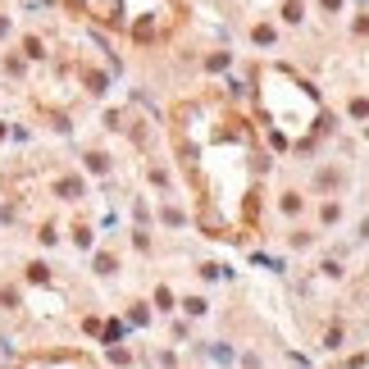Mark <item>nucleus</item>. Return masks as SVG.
Returning a JSON list of instances; mask_svg holds the SVG:
<instances>
[{
    "instance_id": "obj_5",
    "label": "nucleus",
    "mask_w": 369,
    "mask_h": 369,
    "mask_svg": "<svg viewBox=\"0 0 369 369\" xmlns=\"http://www.w3.org/2000/svg\"><path fill=\"white\" fill-rule=\"evenodd\" d=\"M333 369H369V346H365V351H356V356H346V360H338Z\"/></svg>"
},
{
    "instance_id": "obj_2",
    "label": "nucleus",
    "mask_w": 369,
    "mask_h": 369,
    "mask_svg": "<svg viewBox=\"0 0 369 369\" xmlns=\"http://www.w3.org/2000/svg\"><path fill=\"white\" fill-rule=\"evenodd\" d=\"M255 105H260V119L265 128L274 133V142L283 150H297V146H310L314 133H319V96L310 92L306 82L297 78L283 64H265L255 78Z\"/></svg>"
},
{
    "instance_id": "obj_3",
    "label": "nucleus",
    "mask_w": 369,
    "mask_h": 369,
    "mask_svg": "<svg viewBox=\"0 0 369 369\" xmlns=\"http://www.w3.org/2000/svg\"><path fill=\"white\" fill-rule=\"evenodd\" d=\"M64 5L128 46H160L187 23V0H64Z\"/></svg>"
},
{
    "instance_id": "obj_1",
    "label": "nucleus",
    "mask_w": 369,
    "mask_h": 369,
    "mask_svg": "<svg viewBox=\"0 0 369 369\" xmlns=\"http://www.w3.org/2000/svg\"><path fill=\"white\" fill-rule=\"evenodd\" d=\"M169 142L197 201V224L210 237L251 233L265 192V146L233 96L197 92L178 101L169 110Z\"/></svg>"
},
{
    "instance_id": "obj_4",
    "label": "nucleus",
    "mask_w": 369,
    "mask_h": 369,
    "mask_svg": "<svg viewBox=\"0 0 369 369\" xmlns=\"http://www.w3.org/2000/svg\"><path fill=\"white\" fill-rule=\"evenodd\" d=\"M14 369H87V360H82V356H73V351H41V356L18 360Z\"/></svg>"
}]
</instances>
